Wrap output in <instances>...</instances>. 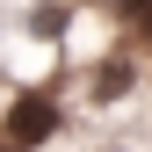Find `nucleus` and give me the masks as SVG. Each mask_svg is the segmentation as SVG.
<instances>
[{
  "instance_id": "nucleus-1",
  "label": "nucleus",
  "mask_w": 152,
  "mask_h": 152,
  "mask_svg": "<svg viewBox=\"0 0 152 152\" xmlns=\"http://www.w3.org/2000/svg\"><path fill=\"white\" fill-rule=\"evenodd\" d=\"M44 130H51V102L44 94H22V102L7 109V145H36Z\"/></svg>"
}]
</instances>
